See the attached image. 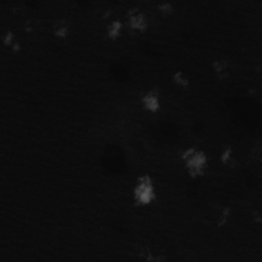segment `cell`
Returning a JSON list of instances; mask_svg holds the SVG:
<instances>
[{
  "label": "cell",
  "instance_id": "cell-1",
  "mask_svg": "<svg viewBox=\"0 0 262 262\" xmlns=\"http://www.w3.org/2000/svg\"><path fill=\"white\" fill-rule=\"evenodd\" d=\"M179 161L190 178L201 179L208 172L209 156L202 147L195 145L185 147L179 154Z\"/></svg>",
  "mask_w": 262,
  "mask_h": 262
},
{
  "label": "cell",
  "instance_id": "cell-2",
  "mask_svg": "<svg viewBox=\"0 0 262 262\" xmlns=\"http://www.w3.org/2000/svg\"><path fill=\"white\" fill-rule=\"evenodd\" d=\"M158 186L155 178L148 173L138 175L131 188V200L140 208L152 207L158 200Z\"/></svg>",
  "mask_w": 262,
  "mask_h": 262
},
{
  "label": "cell",
  "instance_id": "cell-3",
  "mask_svg": "<svg viewBox=\"0 0 262 262\" xmlns=\"http://www.w3.org/2000/svg\"><path fill=\"white\" fill-rule=\"evenodd\" d=\"M126 26L133 33L143 34L147 32L150 25V16L139 6H132L126 11Z\"/></svg>",
  "mask_w": 262,
  "mask_h": 262
},
{
  "label": "cell",
  "instance_id": "cell-4",
  "mask_svg": "<svg viewBox=\"0 0 262 262\" xmlns=\"http://www.w3.org/2000/svg\"><path fill=\"white\" fill-rule=\"evenodd\" d=\"M139 105L145 113L158 114L163 107L162 91L159 88L146 90L139 97Z\"/></svg>",
  "mask_w": 262,
  "mask_h": 262
},
{
  "label": "cell",
  "instance_id": "cell-5",
  "mask_svg": "<svg viewBox=\"0 0 262 262\" xmlns=\"http://www.w3.org/2000/svg\"><path fill=\"white\" fill-rule=\"evenodd\" d=\"M51 35L57 40H66L72 33V23L69 18L57 17L50 25Z\"/></svg>",
  "mask_w": 262,
  "mask_h": 262
},
{
  "label": "cell",
  "instance_id": "cell-6",
  "mask_svg": "<svg viewBox=\"0 0 262 262\" xmlns=\"http://www.w3.org/2000/svg\"><path fill=\"white\" fill-rule=\"evenodd\" d=\"M124 32V24L121 19L115 18L107 23L105 28V35L108 40L111 41H117L120 39Z\"/></svg>",
  "mask_w": 262,
  "mask_h": 262
},
{
  "label": "cell",
  "instance_id": "cell-7",
  "mask_svg": "<svg viewBox=\"0 0 262 262\" xmlns=\"http://www.w3.org/2000/svg\"><path fill=\"white\" fill-rule=\"evenodd\" d=\"M155 10L156 12L162 16V17H169L171 16L176 8L174 6V4L172 2H169V1H161V2H157L156 5H155Z\"/></svg>",
  "mask_w": 262,
  "mask_h": 262
}]
</instances>
